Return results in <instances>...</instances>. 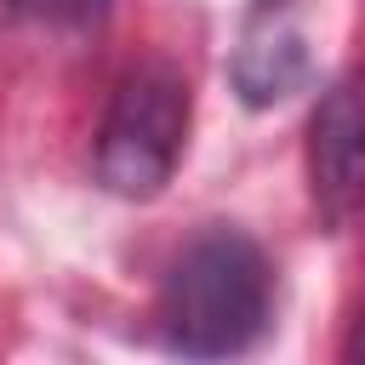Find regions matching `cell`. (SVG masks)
Segmentation results:
<instances>
[{"mask_svg":"<svg viewBox=\"0 0 365 365\" xmlns=\"http://www.w3.org/2000/svg\"><path fill=\"white\" fill-rule=\"evenodd\" d=\"M6 17L17 23H46V29H86L108 11V0H0Z\"/></svg>","mask_w":365,"mask_h":365,"instance_id":"5b68a950","label":"cell"},{"mask_svg":"<svg viewBox=\"0 0 365 365\" xmlns=\"http://www.w3.org/2000/svg\"><path fill=\"white\" fill-rule=\"evenodd\" d=\"M308 80V46L291 23H268L257 17L251 34L240 40L234 51V91L251 103V108H268L279 97H291L297 86Z\"/></svg>","mask_w":365,"mask_h":365,"instance_id":"277c9868","label":"cell"},{"mask_svg":"<svg viewBox=\"0 0 365 365\" xmlns=\"http://www.w3.org/2000/svg\"><path fill=\"white\" fill-rule=\"evenodd\" d=\"M274 319V268L240 228L194 234L160 285V331L177 354L228 359L245 354Z\"/></svg>","mask_w":365,"mask_h":365,"instance_id":"6da1fadb","label":"cell"},{"mask_svg":"<svg viewBox=\"0 0 365 365\" xmlns=\"http://www.w3.org/2000/svg\"><path fill=\"white\" fill-rule=\"evenodd\" d=\"M348 359H365V319H359V331H354V342H348Z\"/></svg>","mask_w":365,"mask_h":365,"instance_id":"8992f818","label":"cell"},{"mask_svg":"<svg viewBox=\"0 0 365 365\" xmlns=\"http://www.w3.org/2000/svg\"><path fill=\"white\" fill-rule=\"evenodd\" d=\"M188 108L194 97L177 63L165 57L137 63L108 97V114L97 131V182L120 200H154L182 160Z\"/></svg>","mask_w":365,"mask_h":365,"instance_id":"7a4b0ae2","label":"cell"},{"mask_svg":"<svg viewBox=\"0 0 365 365\" xmlns=\"http://www.w3.org/2000/svg\"><path fill=\"white\" fill-rule=\"evenodd\" d=\"M308 194L325 222H348L365 205V68L331 80L308 120Z\"/></svg>","mask_w":365,"mask_h":365,"instance_id":"3957f363","label":"cell"}]
</instances>
